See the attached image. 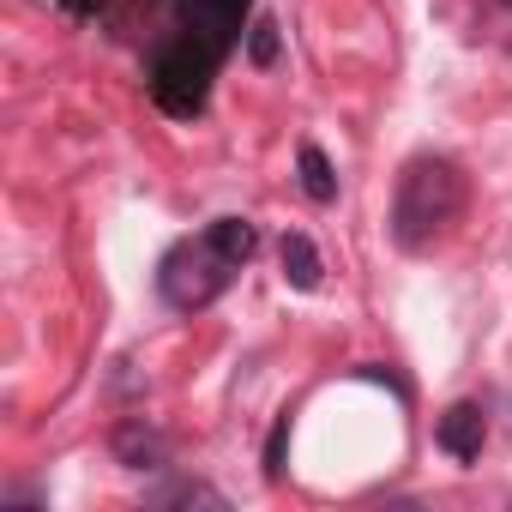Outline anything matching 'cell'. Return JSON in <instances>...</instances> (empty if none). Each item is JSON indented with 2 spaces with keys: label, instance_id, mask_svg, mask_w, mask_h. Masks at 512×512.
Returning a JSON list of instances; mask_svg holds the SVG:
<instances>
[{
  "label": "cell",
  "instance_id": "6",
  "mask_svg": "<svg viewBox=\"0 0 512 512\" xmlns=\"http://www.w3.org/2000/svg\"><path fill=\"white\" fill-rule=\"evenodd\" d=\"M278 266H284V284L290 290H320V247L302 235V229H290L284 241H278Z\"/></svg>",
  "mask_w": 512,
  "mask_h": 512
},
{
  "label": "cell",
  "instance_id": "10",
  "mask_svg": "<svg viewBox=\"0 0 512 512\" xmlns=\"http://www.w3.org/2000/svg\"><path fill=\"white\" fill-rule=\"evenodd\" d=\"M247 61H253V67H272V61H278V25H272V19H253V31H247Z\"/></svg>",
  "mask_w": 512,
  "mask_h": 512
},
{
  "label": "cell",
  "instance_id": "4",
  "mask_svg": "<svg viewBox=\"0 0 512 512\" xmlns=\"http://www.w3.org/2000/svg\"><path fill=\"white\" fill-rule=\"evenodd\" d=\"M241 13H247V0H181V37L223 55L241 31Z\"/></svg>",
  "mask_w": 512,
  "mask_h": 512
},
{
  "label": "cell",
  "instance_id": "3",
  "mask_svg": "<svg viewBox=\"0 0 512 512\" xmlns=\"http://www.w3.org/2000/svg\"><path fill=\"white\" fill-rule=\"evenodd\" d=\"M211 73H217V55H211L205 43H193V37L175 31V37L157 43V55H151V97H157V109L175 115V121H193V115L205 109Z\"/></svg>",
  "mask_w": 512,
  "mask_h": 512
},
{
  "label": "cell",
  "instance_id": "7",
  "mask_svg": "<svg viewBox=\"0 0 512 512\" xmlns=\"http://www.w3.org/2000/svg\"><path fill=\"white\" fill-rule=\"evenodd\" d=\"M163 434L157 428H145V422H121L115 428V458L127 464V470H151V464H163Z\"/></svg>",
  "mask_w": 512,
  "mask_h": 512
},
{
  "label": "cell",
  "instance_id": "5",
  "mask_svg": "<svg viewBox=\"0 0 512 512\" xmlns=\"http://www.w3.org/2000/svg\"><path fill=\"white\" fill-rule=\"evenodd\" d=\"M482 440H488V410L470 404V398H458V404L434 422V446H440L446 458H458V464L482 458Z\"/></svg>",
  "mask_w": 512,
  "mask_h": 512
},
{
  "label": "cell",
  "instance_id": "9",
  "mask_svg": "<svg viewBox=\"0 0 512 512\" xmlns=\"http://www.w3.org/2000/svg\"><path fill=\"white\" fill-rule=\"evenodd\" d=\"M296 169H302V193H308L314 205H332V199H338V169H332V157H326L320 145H302V151H296Z\"/></svg>",
  "mask_w": 512,
  "mask_h": 512
},
{
  "label": "cell",
  "instance_id": "11",
  "mask_svg": "<svg viewBox=\"0 0 512 512\" xmlns=\"http://www.w3.org/2000/svg\"><path fill=\"white\" fill-rule=\"evenodd\" d=\"M284 446H290V416H278V428H272V440H266V476H272V482L284 476Z\"/></svg>",
  "mask_w": 512,
  "mask_h": 512
},
{
  "label": "cell",
  "instance_id": "8",
  "mask_svg": "<svg viewBox=\"0 0 512 512\" xmlns=\"http://www.w3.org/2000/svg\"><path fill=\"white\" fill-rule=\"evenodd\" d=\"M145 506H229V500H223V488H211L199 476H169L145 494Z\"/></svg>",
  "mask_w": 512,
  "mask_h": 512
},
{
  "label": "cell",
  "instance_id": "2",
  "mask_svg": "<svg viewBox=\"0 0 512 512\" xmlns=\"http://www.w3.org/2000/svg\"><path fill=\"white\" fill-rule=\"evenodd\" d=\"M470 205V181L452 157H410L398 169V187H392V241L404 253H428Z\"/></svg>",
  "mask_w": 512,
  "mask_h": 512
},
{
  "label": "cell",
  "instance_id": "1",
  "mask_svg": "<svg viewBox=\"0 0 512 512\" xmlns=\"http://www.w3.org/2000/svg\"><path fill=\"white\" fill-rule=\"evenodd\" d=\"M253 247H260V235H253L247 217H217L205 235H193V241H181V247L163 253V266H157V296H163L175 314L211 308V302L235 284V272L253 260Z\"/></svg>",
  "mask_w": 512,
  "mask_h": 512
}]
</instances>
